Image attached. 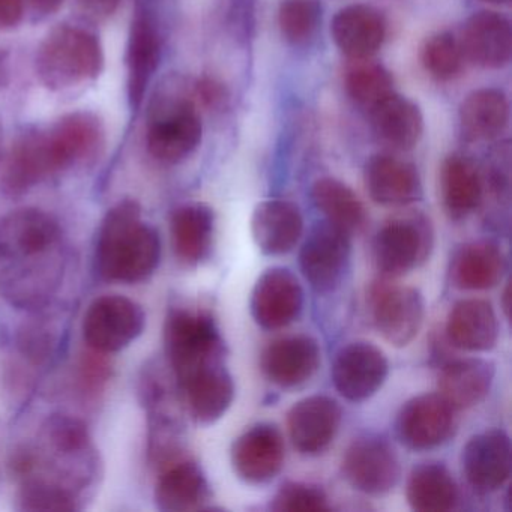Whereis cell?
Masks as SVG:
<instances>
[{
  "label": "cell",
  "instance_id": "obj_1",
  "mask_svg": "<svg viewBox=\"0 0 512 512\" xmlns=\"http://www.w3.org/2000/svg\"><path fill=\"white\" fill-rule=\"evenodd\" d=\"M64 271V233L53 215L22 208L0 220V293L13 307L49 304Z\"/></svg>",
  "mask_w": 512,
  "mask_h": 512
},
{
  "label": "cell",
  "instance_id": "obj_20",
  "mask_svg": "<svg viewBox=\"0 0 512 512\" xmlns=\"http://www.w3.org/2000/svg\"><path fill=\"white\" fill-rule=\"evenodd\" d=\"M335 44L347 58L367 61L376 55L386 37V22L370 5H350L338 11L331 23Z\"/></svg>",
  "mask_w": 512,
  "mask_h": 512
},
{
  "label": "cell",
  "instance_id": "obj_19",
  "mask_svg": "<svg viewBox=\"0 0 512 512\" xmlns=\"http://www.w3.org/2000/svg\"><path fill=\"white\" fill-rule=\"evenodd\" d=\"M340 422V406L325 395H314L299 401L287 418L293 446L305 455L325 451L334 440Z\"/></svg>",
  "mask_w": 512,
  "mask_h": 512
},
{
  "label": "cell",
  "instance_id": "obj_12",
  "mask_svg": "<svg viewBox=\"0 0 512 512\" xmlns=\"http://www.w3.org/2000/svg\"><path fill=\"white\" fill-rule=\"evenodd\" d=\"M59 172L62 170L53 154L47 131L26 133L17 139L5 160L0 190L7 196H22Z\"/></svg>",
  "mask_w": 512,
  "mask_h": 512
},
{
  "label": "cell",
  "instance_id": "obj_38",
  "mask_svg": "<svg viewBox=\"0 0 512 512\" xmlns=\"http://www.w3.org/2000/svg\"><path fill=\"white\" fill-rule=\"evenodd\" d=\"M20 509L32 512H73L80 509L79 497L62 485L38 476L23 478Z\"/></svg>",
  "mask_w": 512,
  "mask_h": 512
},
{
  "label": "cell",
  "instance_id": "obj_33",
  "mask_svg": "<svg viewBox=\"0 0 512 512\" xmlns=\"http://www.w3.org/2000/svg\"><path fill=\"white\" fill-rule=\"evenodd\" d=\"M443 206L455 220L472 214L482 199V182L472 161L461 155L446 158L440 176Z\"/></svg>",
  "mask_w": 512,
  "mask_h": 512
},
{
  "label": "cell",
  "instance_id": "obj_31",
  "mask_svg": "<svg viewBox=\"0 0 512 512\" xmlns=\"http://www.w3.org/2000/svg\"><path fill=\"white\" fill-rule=\"evenodd\" d=\"M214 236V212L203 203L181 206L172 217V239L176 256L197 265L206 259Z\"/></svg>",
  "mask_w": 512,
  "mask_h": 512
},
{
  "label": "cell",
  "instance_id": "obj_5",
  "mask_svg": "<svg viewBox=\"0 0 512 512\" xmlns=\"http://www.w3.org/2000/svg\"><path fill=\"white\" fill-rule=\"evenodd\" d=\"M164 341L178 382L200 368L223 362V340L209 314L184 308L170 311Z\"/></svg>",
  "mask_w": 512,
  "mask_h": 512
},
{
  "label": "cell",
  "instance_id": "obj_28",
  "mask_svg": "<svg viewBox=\"0 0 512 512\" xmlns=\"http://www.w3.org/2000/svg\"><path fill=\"white\" fill-rule=\"evenodd\" d=\"M209 484L199 464L178 461L167 467L155 490V503L163 512H191L205 508Z\"/></svg>",
  "mask_w": 512,
  "mask_h": 512
},
{
  "label": "cell",
  "instance_id": "obj_42",
  "mask_svg": "<svg viewBox=\"0 0 512 512\" xmlns=\"http://www.w3.org/2000/svg\"><path fill=\"white\" fill-rule=\"evenodd\" d=\"M20 347L28 358L43 361L50 355L53 346L52 334L41 326H26L20 332Z\"/></svg>",
  "mask_w": 512,
  "mask_h": 512
},
{
  "label": "cell",
  "instance_id": "obj_48",
  "mask_svg": "<svg viewBox=\"0 0 512 512\" xmlns=\"http://www.w3.org/2000/svg\"><path fill=\"white\" fill-rule=\"evenodd\" d=\"M485 2H490V4H494V5H502V4H508L509 0H485Z\"/></svg>",
  "mask_w": 512,
  "mask_h": 512
},
{
  "label": "cell",
  "instance_id": "obj_11",
  "mask_svg": "<svg viewBox=\"0 0 512 512\" xmlns=\"http://www.w3.org/2000/svg\"><path fill=\"white\" fill-rule=\"evenodd\" d=\"M455 430V409L440 394H424L404 404L397 434L407 448L427 451L443 445Z\"/></svg>",
  "mask_w": 512,
  "mask_h": 512
},
{
  "label": "cell",
  "instance_id": "obj_26",
  "mask_svg": "<svg viewBox=\"0 0 512 512\" xmlns=\"http://www.w3.org/2000/svg\"><path fill=\"white\" fill-rule=\"evenodd\" d=\"M371 125L380 142L400 151L415 148L424 133L421 109L409 98L392 92L370 110Z\"/></svg>",
  "mask_w": 512,
  "mask_h": 512
},
{
  "label": "cell",
  "instance_id": "obj_24",
  "mask_svg": "<svg viewBox=\"0 0 512 512\" xmlns=\"http://www.w3.org/2000/svg\"><path fill=\"white\" fill-rule=\"evenodd\" d=\"M304 230L298 206L286 200H266L257 206L251 220V232L257 247L269 256L289 253L298 244Z\"/></svg>",
  "mask_w": 512,
  "mask_h": 512
},
{
  "label": "cell",
  "instance_id": "obj_39",
  "mask_svg": "<svg viewBox=\"0 0 512 512\" xmlns=\"http://www.w3.org/2000/svg\"><path fill=\"white\" fill-rule=\"evenodd\" d=\"M322 20L319 0H283L278 11L281 34L293 46H301L314 37Z\"/></svg>",
  "mask_w": 512,
  "mask_h": 512
},
{
  "label": "cell",
  "instance_id": "obj_21",
  "mask_svg": "<svg viewBox=\"0 0 512 512\" xmlns=\"http://www.w3.org/2000/svg\"><path fill=\"white\" fill-rule=\"evenodd\" d=\"M319 364V344L307 335L281 338L262 355L263 373L281 388H295L307 382Z\"/></svg>",
  "mask_w": 512,
  "mask_h": 512
},
{
  "label": "cell",
  "instance_id": "obj_14",
  "mask_svg": "<svg viewBox=\"0 0 512 512\" xmlns=\"http://www.w3.org/2000/svg\"><path fill=\"white\" fill-rule=\"evenodd\" d=\"M302 307L304 292L289 269H269L254 286L251 313L262 328H286L298 319Z\"/></svg>",
  "mask_w": 512,
  "mask_h": 512
},
{
  "label": "cell",
  "instance_id": "obj_46",
  "mask_svg": "<svg viewBox=\"0 0 512 512\" xmlns=\"http://www.w3.org/2000/svg\"><path fill=\"white\" fill-rule=\"evenodd\" d=\"M35 10L43 14H53L61 10L64 0H31Z\"/></svg>",
  "mask_w": 512,
  "mask_h": 512
},
{
  "label": "cell",
  "instance_id": "obj_22",
  "mask_svg": "<svg viewBox=\"0 0 512 512\" xmlns=\"http://www.w3.org/2000/svg\"><path fill=\"white\" fill-rule=\"evenodd\" d=\"M365 185L374 202L383 206H406L421 199L418 170L391 155H374L365 164Z\"/></svg>",
  "mask_w": 512,
  "mask_h": 512
},
{
  "label": "cell",
  "instance_id": "obj_23",
  "mask_svg": "<svg viewBox=\"0 0 512 512\" xmlns=\"http://www.w3.org/2000/svg\"><path fill=\"white\" fill-rule=\"evenodd\" d=\"M191 415L200 424L218 421L232 404L235 385L223 362L194 371L179 382Z\"/></svg>",
  "mask_w": 512,
  "mask_h": 512
},
{
  "label": "cell",
  "instance_id": "obj_43",
  "mask_svg": "<svg viewBox=\"0 0 512 512\" xmlns=\"http://www.w3.org/2000/svg\"><path fill=\"white\" fill-rule=\"evenodd\" d=\"M194 97L209 109L223 106L226 101V88L214 79H202L194 86Z\"/></svg>",
  "mask_w": 512,
  "mask_h": 512
},
{
  "label": "cell",
  "instance_id": "obj_32",
  "mask_svg": "<svg viewBox=\"0 0 512 512\" xmlns=\"http://www.w3.org/2000/svg\"><path fill=\"white\" fill-rule=\"evenodd\" d=\"M505 272V257L491 242L464 245L452 262V281L458 289L487 290L497 286Z\"/></svg>",
  "mask_w": 512,
  "mask_h": 512
},
{
  "label": "cell",
  "instance_id": "obj_37",
  "mask_svg": "<svg viewBox=\"0 0 512 512\" xmlns=\"http://www.w3.org/2000/svg\"><path fill=\"white\" fill-rule=\"evenodd\" d=\"M464 61L460 40L451 32L431 35L421 49L422 67L439 82H449L460 76Z\"/></svg>",
  "mask_w": 512,
  "mask_h": 512
},
{
  "label": "cell",
  "instance_id": "obj_3",
  "mask_svg": "<svg viewBox=\"0 0 512 512\" xmlns=\"http://www.w3.org/2000/svg\"><path fill=\"white\" fill-rule=\"evenodd\" d=\"M104 50L97 34L77 25H59L41 41L35 71L50 91L64 92L94 82L103 73Z\"/></svg>",
  "mask_w": 512,
  "mask_h": 512
},
{
  "label": "cell",
  "instance_id": "obj_30",
  "mask_svg": "<svg viewBox=\"0 0 512 512\" xmlns=\"http://www.w3.org/2000/svg\"><path fill=\"white\" fill-rule=\"evenodd\" d=\"M508 121V98L499 89H478L461 103V131L469 140L485 142L496 139L508 127Z\"/></svg>",
  "mask_w": 512,
  "mask_h": 512
},
{
  "label": "cell",
  "instance_id": "obj_27",
  "mask_svg": "<svg viewBox=\"0 0 512 512\" xmlns=\"http://www.w3.org/2000/svg\"><path fill=\"white\" fill-rule=\"evenodd\" d=\"M499 335L496 313L488 302L467 299L458 302L449 313L446 337L452 346L469 352L493 349Z\"/></svg>",
  "mask_w": 512,
  "mask_h": 512
},
{
  "label": "cell",
  "instance_id": "obj_36",
  "mask_svg": "<svg viewBox=\"0 0 512 512\" xmlns=\"http://www.w3.org/2000/svg\"><path fill=\"white\" fill-rule=\"evenodd\" d=\"M346 89L356 104L371 110L394 92V80L383 65L359 61L347 73Z\"/></svg>",
  "mask_w": 512,
  "mask_h": 512
},
{
  "label": "cell",
  "instance_id": "obj_18",
  "mask_svg": "<svg viewBox=\"0 0 512 512\" xmlns=\"http://www.w3.org/2000/svg\"><path fill=\"white\" fill-rule=\"evenodd\" d=\"M460 44L467 61L487 70H499L511 61V23L502 14L479 11L464 25Z\"/></svg>",
  "mask_w": 512,
  "mask_h": 512
},
{
  "label": "cell",
  "instance_id": "obj_25",
  "mask_svg": "<svg viewBox=\"0 0 512 512\" xmlns=\"http://www.w3.org/2000/svg\"><path fill=\"white\" fill-rule=\"evenodd\" d=\"M160 59L161 41L157 28L149 17L137 14L131 25L127 47L128 98L134 109L142 106Z\"/></svg>",
  "mask_w": 512,
  "mask_h": 512
},
{
  "label": "cell",
  "instance_id": "obj_41",
  "mask_svg": "<svg viewBox=\"0 0 512 512\" xmlns=\"http://www.w3.org/2000/svg\"><path fill=\"white\" fill-rule=\"evenodd\" d=\"M110 374H112V370H110V364L104 353L91 349V352L83 355L82 361H80L79 377L80 385L86 395L92 397V395L103 391L104 386L109 382Z\"/></svg>",
  "mask_w": 512,
  "mask_h": 512
},
{
  "label": "cell",
  "instance_id": "obj_34",
  "mask_svg": "<svg viewBox=\"0 0 512 512\" xmlns=\"http://www.w3.org/2000/svg\"><path fill=\"white\" fill-rule=\"evenodd\" d=\"M457 499V485L443 464L424 463L410 473L407 500L415 511H451Z\"/></svg>",
  "mask_w": 512,
  "mask_h": 512
},
{
  "label": "cell",
  "instance_id": "obj_29",
  "mask_svg": "<svg viewBox=\"0 0 512 512\" xmlns=\"http://www.w3.org/2000/svg\"><path fill=\"white\" fill-rule=\"evenodd\" d=\"M494 379V365L482 359L449 362L440 374V395L457 409L481 403Z\"/></svg>",
  "mask_w": 512,
  "mask_h": 512
},
{
  "label": "cell",
  "instance_id": "obj_13",
  "mask_svg": "<svg viewBox=\"0 0 512 512\" xmlns=\"http://www.w3.org/2000/svg\"><path fill=\"white\" fill-rule=\"evenodd\" d=\"M388 371V359L382 350L358 341L347 344L337 353L332 364V380L347 400L364 401L382 388Z\"/></svg>",
  "mask_w": 512,
  "mask_h": 512
},
{
  "label": "cell",
  "instance_id": "obj_17",
  "mask_svg": "<svg viewBox=\"0 0 512 512\" xmlns=\"http://www.w3.org/2000/svg\"><path fill=\"white\" fill-rule=\"evenodd\" d=\"M47 136L61 170L94 160L106 145V127L91 112L65 115L47 131Z\"/></svg>",
  "mask_w": 512,
  "mask_h": 512
},
{
  "label": "cell",
  "instance_id": "obj_2",
  "mask_svg": "<svg viewBox=\"0 0 512 512\" xmlns=\"http://www.w3.org/2000/svg\"><path fill=\"white\" fill-rule=\"evenodd\" d=\"M161 260L160 233L142 220L133 199L113 206L98 230L95 265L103 280L134 284L148 280Z\"/></svg>",
  "mask_w": 512,
  "mask_h": 512
},
{
  "label": "cell",
  "instance_id": "obj_6",
  "mask_svg": "<svg viewBox=\"0 0 512 512\" xmlns=\"http://www.w3.org/2000/svg\"><path fill=\"white\" fill-rule=\"evenodd\" d=\"M433 242V229L424 215L392 218L374 238V263L385 277H400L430 257Z\"/></svg>",
  "mask_w": 512,
  "mask_h": 512
},
{
  "label": "cell",
  "instance_id": "obj_45",
  "mask_svg": "<svg viewBox=\"0 0 512 512\" xmlns=\"http://www.w3.org/2000/svg\"><path fill=\"white\" fill-rule=\"evenodd\" d=\"M79 5L89 16L107 19L116 13L121 5V0H79Z\"/></svg>",
  "mask_w": 512,
  "mask_h": 512
},
{
  "label": "cell",
  "instance_id": "obj_44",
  "mask_svg": "<svg viewBox=\"0 0 512 512\" xmlns=\"http://www.w3.org/2000/svg\"><path fill=\"white\" fill-rule=\"evenodd\" d=\"M25 17V0H0V31L16 28Z\"/></svg>",
  "mask_w": 512,
  "mask_h": 512
},
{
  "label": "cell",
  "instance_id": "obj_4",
  "mask_svg": "<svg viewBox=\"0 0 512 512\" xmlns=\"http://www.w3.org/2000/svg\"><path fill=\"white\" fill-rule=\"evenodd\" d=\"M202 118L191 97L164 94L152 107L148 151L164 164H178L190 157L202 142Z\"/></svg>",
  "mask_w": 512,
  "mask_h": 512
},
{
  "label": "cell",
  "instance_id": "obj_16",
  "mask_svg": "<svg viewBox=\"0 0 512 512\" xmlns=\"http://www.w3.org/2000/svg\"><path fill=\"white\" fill-rule=\"evenodd\" d=\"M232 463L251 484L271 481L283 467V434L272 424L254 425L233 443Z\"/></svg>",
  "mask_w": 512,
  "mask_h": 512
},
{
  "label": "cell",
  "instance_id": "obj_9",
  "mask_svg": "<svg viewBox=\"0 0 512 512\" xmlns=\"http://www.w3.org/2000/svg\"><path fill=\"white\" fill-rule=\"evenodd\" d=\"M349 262V233L329 221L311 229L299 254L305 280L319 293H329L340 286Z\"/></svg>",
  "mask_w": 512,
  "mask_h": 512
},
{
  "label": "cell",
  "instance_id": "obj_47",
  "mask_svg": "<svg viewBox=\"0 0 512 512\" xmlns=\"http://www.w3.org/2000/svg\"><path fill=\"white\" fill-rule=\"evenodd\" d=\"M5 76V62L2 55H0V79Z\"/></svg>",
  "mask_w": 512,
  "mask_h": 512
},
{
  "label": "cell",
  "instance_id": "obj_8",
  "mask_svg": "<svg viewBox=\"0 0 512 512\" xmlns=\"http://www.w3.org/2000/svg\"><path fill=\"white\" fill-rule=\"evenodd\" d=\"M370 313L374 326L388 343L407 346L424 322V298L413 287L379 281L370 290Z\"/></svg>",
  "mask_w": 512,
  "mask_h": 512
},
{
  "label": "cell",
  "instance_id": "obj_35",
  "mask_svg": "<svg viewBox=\"0 0 512 512\" xmlns=\"http://www.w3.org/2000/svg\"><path fill=\"white\" fill-rule=\"evenodd\" d=\"M313 200L326 221L349 235L364 226V205L343 182L332 178L319 179L313 185Z\"/></svg>",
  "mask_w": 512,
  "mask_h": 512
},
{
  "label": "cell",
  "instance_id": "obj_40",
  "mask_svg": "<svg viewBox=\"0 0 512 512\" xmlns=\"http://www.w3.org/2000/svg\"><path fill=\"white\" fill-rule=\"evenodd\" d=\"M272 509L278 512H320L329 511L331 506L325 491L319 487L290 482L278 491Z\"/></svg>",
  "mask_w": 512,
  "mask_h": 512
},
{
  "label": "cell",
  "instance_id": "obj_10",
  "mask_svg": "<svg viewBox=\"0 0 512 512\" xmlns=\"http://www.w3.org/2000/svg\"><path fill=\"white\" fill-rule=\"evenodd\" d=\"M343 472L356 490L371 496H382L397 485L400 461L386 440L365 436L355 440L347 449Z\"/></svg>",
  "mask_w": 512,
  "mask_h": 512
},
{
  "label": "cell",
  "instance_id": "obj_7",
  "mask_svg": "<svg viewBox=\"0 0 512 512\" xmlns=\"http://www.w3.org/2000/svg\"><path fill=\"white\" fill-rule=\"evenodd\" d=\"M142 305L121 295H106L89 305L83 319V338L95 352L116 353L127 349L145 331Z\"/></svg>",
  "mask_w": 512,
  "mask_h": 512
},
{
  "label": "cell",
  "instance_id": "obj_15",
  "mask_svg": "<svg viewBox=\"0 0 512 512\" xmlns=\"http://www.w3.org/2000/svg\"><path fill=\"white\" fill-rule=\"evenodd\" d=\"M464 476L482 493L499 490L511 475V442L500 430L476 434L463 449Z\"/></svg>",
  "mask_w": 512,
  "mask_h": 512
}]
</instances>
